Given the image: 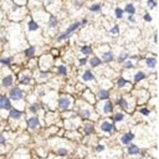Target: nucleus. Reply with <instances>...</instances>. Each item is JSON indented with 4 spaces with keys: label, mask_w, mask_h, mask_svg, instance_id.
I'll use <instances>...</instances> for the list:
<instances>
[{
    "label": "nucleus",
    "mask_w": 159,
    "mask_h": 159,
    "mask_svg": "<svg viewBox=\"0 0 159 159\" xmlns=\"http://www.w3.org/2000/svg\"><path fill=\"white\" fill-rule=\"evenodd\" d=\"M80 26H81V22H78V21H77V22L71 24V25L66 29V33H63L62 35H60V36L57 38V41H62V40H65L66 38H69V36H70V34H72L74 31H75V30H77Z\"/></svg>",
    "instance_id": "1"
},
{
    "label": "nucleus",
    "mask_w": 159,
    "mask_h": 159,
    "mask_svg": "<svg viewBox=\"0 0 159 159\" xmlns=\"http://www.w3.org/2000/svg\"><path fill=\"white\" fill-rule=\"evenodd\" d=\"M24 97V92L20 89V88H13L10 91V98L14 100V101H19Z\"/></svg>",
    "instance_id": "2"
},
{
    "label": "nucleus",
    "mask_w": 159,
    "mask_h": 159,
    "mask_svg": "<svg viewBox=\"0 0 159 159\" xmlns=\"http://www.w3.org/2000/svg\"><path fill=\"white\" fill-rule=\"evenodd\" d=\"M70 106H71V98L62 97V98L58 100V107H60V108H62V109H67Z\"/></svg>",
    "instance_id": "3"
},
{
    "label": "nucleus",
    "mask_w": 159,
    "mask_h": 159,
    "mask_svg": "<svg viewBox=\"0 0 159 159\" xmlns=\"http://www.w3.org/2000/svg\"><path fill=\"white\" fill-rule=\"evenodd\" d=\"M10 100H8L5 96H0V109H10Z\"/></svg>",
    "instance_id": "4"
},
{
    "label": "nucleus",
    "mask_w": 159,
    "mask_h": 159,
    "mask_svg": "<svg viewBox=\"0 0 159 159\" xmlns=\"http://www.w3.org/2000/svg\"><path fill=\"white\" fill-rule=\"evenodd\" d=\"M133 138H134L133 133H125V134L121 138V142H122L123 144H129V143L133 141Z\"/></svg>",
    "instance_id": "5"
},
{
    "label": "nucleus",
    "mask_w": 159,
    "mask_h": 159,
    "mask_svg": "<svg viewBox=\"0 0 159 159\" xmlns=\"http://www.w3.org/2000/svg\"><path fill=\"white\" fill-rule=\"evenodd\" d=\"M10 118L11 119H20L21 117V111L19 109H15V108H10Z\"/></svg>",
    "instance_id": "6"
},
{
    "label": "nucleus",
    "mask_w": 159,
    "mask_h": 159,
    "mask_svg": "<svg viewBox=\"0 0 159 159\" xmlns=\"http://www.w3.org/2000/svg\"><path fill=\"white\" fill-rule=\"evenodd\" d=\"M27 123H29L30 128H36L40 122H39V118H38V117H31V118H29Z\"/></svg>",
    "instance_id": "7"
},
{
    "label": "nucleus",
    "mask_w": 159,
    "mask_h": 159,
    "mask_svg": "<svg viewBox=\"0 0 159 159\" xmlns=\"http://www.w3.org/2000/svg\"><path fill=\"white\" fill-rule=\"evenodd\" d=\"M101 129H102L103 132L111 133V132H112V129H113V125H112L109 122H103V123L101 124Z\"/></svg>",
    "instance_id": "8"
},
{
    "label": "nucleus",
    "mask_w": 159,
    "mask_h": 159,
    "mask_svg": "<svg viewBox=\"0 0 159 159\" xmlns=\"http://www.w3.org/2000/svg\"><path fill=\"white\" fill-rule=\"evenodd\" d=\"M27 27H29V31H31V33H35V31L39 30V25H38V22L34 21V20H30V21H29Z\"/></svg>",
    "instance_id": "9"
},
{
    "label": "nucleus",
    "mask_w": 159,
    "mask_h": 159,
    "mask_svg": "<svg viewBox=\"0 0 159 159\" xmlns=\"http://www.w3.org/2000/svg\"><path fill=\"white\" fill-rule=\"evenodd\" d=\"M102 60L106 61V62H111L113 60V54L111 51H106L102 54Z\"/></svg>",
    "instance_id": "10"
},
{
    "label": "nucleus",
    "mask_w": 159,
    "mask_h": 159,
    "mask_svg": "<svg viewBox=\"0 0 159 159\" xmlns=\"http://www.w3.org/2000/svg\"><path fill=\"white\" fill-rule=\"evenodd\" d=\"M102 63V60H100L98 57H92L91 60H89V65L92 66V67H97V66H100Z\"/></svg>",
    "instance_id": "11"
},
{
    "label": "nucleus",
    "mask_w": 159,
    "mask_h": 159,
    "mask_svg": "<svg viewBox=\"0 0 159 159\" xmlns=\"http://www.w3.org/2000/svg\"><path fill=\"white\" fill-rule=\"evenodd\" d=\"M11 83H13V76H11V75L5 76V77L3 78V86H4V87H9Z\"/></svg>",
    "instance_id": "12"
},
{
    "label": "nucleus",
    "mask_w": 159,
    "mask_h": 159,
    "mask_svg": "<svg viewBox=\"0 0 159 159\" xmlns=\"http://www.w3.org/2000/svg\"><path fill=\"white\" fill-rule=\"evenodd\" d=\"M108 97H109V93H108L107 89H101L100 91V93H98V98L100 100H108Z\"/></svg>",
    "instance_id": "13"
},
{
    "label": "nucleus",
    "mask_w": 159,
    "mask_h": 159,
    "mask_svg": "<svg viewBox=\"0 0 159 159\" xmlns=\"http://www.w3.org/2000/svg\"><path fill=\"white\" fill-rule=\"evenodd\" d=\"M127 152H128V154H138L141 152V149L137 145H129L128 149H127Z\"/></svg>",
    "instance_id": "14"
},
{
    "label": "nucleus",
    "mask_w": 159,
    "mask_h": 159,
    "mask_svg": "<svg viewBox=\"0 0 159 159\" xmlns=\"http://www.w3.org/2000/svg\"><path fill=\"white\" fill-rule=\"evenodd\" d=\"M145 62H147V66H148V67H150V69H154V67H155V65H157V60H155L154 57L147 58V60H145Z\"/></svg>",
    "instance_id": "15"
},
{
    "label": "nucleus",
    "mask_w": 159,
    "mask_h": 159,
    "mask_svg": "<svg viewBox=\"0 0 159 159\" xmlns=\"http://www.w3.org/2000/svg\"><path fill=\"white\" fill-rule=\"evenodd\" d=\"M82 78H83L85 81H92V80H94V77H93V75H92V72H91L89 70H87V71L83 74Z\"/></svg>",
    "instance_id": "16"
},
{
    "label": "nucleus",
    "mask_w": 159,
    "mask_h": 159,
    "mask_svg": "<svg viewBox=\"0 0 159 159\" xmlns=\"http://www.w3.org/2000/svg\"><path fill=\"white\" fill-rule=\"evenodd\" d=\"M57 24H58V21H57V19L55 18V16H50V19H49V27H56L57 26Z\"/></svg>",
    "instance_id": "17"
},
{
    "label": "nucleus",
    "mask_w": 159,
    "mask_h": 159,
    "mask_svg": "<svg viewBox=\"0 0 159 159\" xmlns=\"http://www.w3.org/2000/svg\"><path fill=\"white\" fill-rule=\"evenodd\" d=\"M123 11H127V13H128L129 15H133V14L136 13V8H134L132 4H128V5L125 6V9H124Z\"/></svg>",
    "instance_id": "18"
},
{
    "label": "nucleus",
    "mask_w": 159,
    "mask_h": 159,
    "mask_svg": "<svg viewBox=\"0 0 159 159\" xmlns=\"http://www.w3.org/2000/svg\"><path fill=\"white\" fill-rule=\"evenodd\" d=\"M144 77H145V74H144L143 71H139V72H137V74H136V76H134V81L139 82V81L144 80Z\"/></svg>",
    "instance_id": "19"
},
{
    "label": "nucleus",
    "mask_w": 159,
    "mask_h": 159,
    "mask_svg": "<svg viewBox=\"0 0 159 159\" xmlns=\"http://www.w3.org/2000/svg\"><path fill=\"white\" fill-rule=\"evenodd\" d=\"M112 109H113L112 103H111V102H106L105 106H103V112H105V113H109V112H112Z\"/></svg>",
    "instance_id": "20"
},
{
    "label": "nucleus",
    "mask_w": 159,
    "mask_h": 159,
    "mask_svg": "<svg viewBox=\"0 0 159 159\" xmlns=\"http://www.w3.org/2000/svg\"><path fill=\"white\" fill-rule=\"evenodd\" d=\"M34 54H35V47H33V46H31V47H29V49H26V50H25V55H26L27 57L33 56Z\"/></svg>",
    "instance_id": "21"
},
{
    "label": "nucleus",
    "mask_w": 159,
    "mask_h": 159,
    "mask_svg": "<svg viewBox=\"0 0 159 159\" xmlns=\"http://www.w3.org/2000/svg\"><path fill=\"white\" fill-rule=\"evenodd\" d=\"M81 52L85 54V55H89L92 52V49H91V46H82L81 47Z\"/></svg>",
    "instance_id": "22"
},
{
    "label": "nucleus",
    "mask_w": 159,
    "mask_h": 159,
    "mask_svg": "<svg viewBox=\"0 0 159 159\" xmlns=\"http://www.w3.org/2000/svg\"><path fill=\"white\" fill-rule=\"evenodd\" d=\"M89 10H91L92 13H98V11L101 10V5H100V4H93V5H91Z\"/></svg>",
    "instance_id": "23"
},
{
    "label": "nucleus",
    "mask_w": 159,
    "mask_h": 159,
    "mask_svg": "<svg viewBox=\"0 0 159 159\" xmlns=\"http://www.w3.org/2000/svg\"><path fill=\"white\" fill-rule=\"evenodd\" d=\"M19 81H20V83H22V85H29L30 81H31V78H30L29 76H22Z\"/></svg>",
    "instance_id": "24"
},
{
    "label": "nucleus",
    "mask_w": 159,
    "mask_h": 159,
    "mask_svg": "<svg viewBox=\"0 0 159 159\" xmlns=\"http://www.w3.org/2000/svg\"><path fill=\"white\" fill-rule=\"evenodd\" d=\"M123 118H124V114H123V113H117V114L113 117V121H114V122H121V121H123Z\"/></svg>",
    "instance_id": "25"
},
{
    "label": "nucleus",
    "mask_w": 159,
    "mask_h": 159,
    "mask_svg": "<svg viewBox=\"0 0 159 159\" xmlns=\"http://www.w3.org/2000/svg\"><path fill=\"white\" fill-rule=\"evenodd\" d=\"M92 132H93V125H92V124H86V125H85V133L89 134V133H92Z\"/></svg>",
    "instance_id": "26"
},
{
    "label": "nucleus",
    "mask_w": 159,
    "mask_h": 159,
    "mask_svg": "<svg viewBox=\"0 0 159 159\" xmlns=\"http://www.w3.org/2000/svg\"><path fill=\"white\" fill-rule=\"evenodd\" d=\"M57 72H58L60 75H66V74H67V69H66L65 66H60V67L57 69Z\"/></svg>",
    "instance_id": "27"
},
{
    "label": "nucleus",
    "mask_w": 159,
    "mask_h": 159,
    "mask_svg": "<svg viewBox=\"0 0 159 159\" xmlns=\"http://www.w3.org/2000/svg\"><path fill=\"white\" fill-rule=\"evenodd\" d=\"M114 13H116V16H117L118 19H121V18L123 16V13H124V11H123L121 8H117V9L114 10Z\"/></svg>",
    "instance_id": "28"
},
{
    "label": "nucleus",
    "mask_w": 159,
    "mask_h": 159,
    "mask_svg": "<svg viewBox=\"0 0 159 159\" xmlns=\"http://www.w3.org/2000/svg\"><path fill=\"white\" fill-rule=\"evenodd\" d=\"M127 57H128V54H125V52H123V54H121V55L118 56V61H119V62H124Z\"/></svg>",
    "instance_id": "29"
},
{
    "label": "nucleus",
    "mask_w": 159,
    "mask_h": 159,
    "mask_svg": "<svg viewBox=\"0 0 159 159\" xmlns=\"http://www.w3.org/2000/svg\"><path fill=\"white\" fill-rule=\"evenodd\" d=\"M81 116H82V117H85V118H88V117L91 116V111L86 108V109H83V111L81 112Z\"/></svg>",
    "instance_id": "30"
},
{
    "label": "nucleus",
    "mask_w": 159,
    "mask_h": 159,
    "mask_svg": "<svg viewBox=\"0 0 159 159\" xmlns=\"http://www.w3.org/2000/svg\"><path fill=\"white\" fill-rule=\"evenodd\" d=\"M109 33H111V34H119V26H117V25L113 26V27L109 30Z\"/></svg>",
    "instance_id": "31"
},
{
    "label": "nucleus",
    "mask_w": 159,
    "mask_h": 159,
    "mask_svg": "<svg viewBox=\"0 0 159 159\" xmlns=\"http://www.w3.org/2000/svg\"><path fill=\"white\" fill-rule=\"evenodd\" d=\"M117 85H118V87H123V86L127 85V81H125L124 78H119V80L117 81Z\"/></svg>",
    "instance_id": "32"
},
{
    "label": "nucleus",
    "mask_w": 159,
    "mask_h": 159,
    "mask_svg": "<svg viewBox=\"0 0 159 159\" xmlns=\"http://www.w3.org/2000/svg\"><path fill=\"white\" fill-rule=\"evenodd\" d=\"M57 154H58V155H66V154H67V149H66V148H60V149L57 150Z\"/></svg>",
    "instance_id": "33"
},
{
    "label": "nucleus",
    "mask_w": 159,
    "mask_h": 159,
    "mask_svg": "<svg viewBox=\"0 0 159 159\" xmlns=\"http://www.w3.org/2000/svg\"><path fill=\"white\" fill-rule=\"evenodd\" d=\"M0 62L4 63V65H9V63L11 62V57H5V58H3V60H0Z\"/></svg>",
    "instance_id": "34"
},
{
    "label": "nucleus",
    "mask_w": 159,
    "mask_h": 159,
    "mask_svg": "<svg viewBox=\"0 0 159 159\" xmlns=\"http://www.w3.org/2000/svg\"><path fill=\"white\" fill-rule=\"evenodd\" d=\"M147 4H148V6L149 8H155V5H157V3H155V0H148V2H147Z\"/></svg>",
    "instance_id": "35"
},
{
    "label": "nucleus",
    "mask_w": 159,
    "mask_h": 159,
    "mask_svg": "<svg viewBox=\"0 0 159 159\" xmlns=\"http://www.w3.org/2000/svg\"><path fill=\"white\" fill-rule=\"evenodd\" d=\"M124 67H125V69H131V67H133V63H132V61H131V60L125 61V62H124Z\"/></svg>",
    "instance_id": "36"
},
{
    "label": "nucleus",
    "mask_w": 159,
    "mask_h": 159,
    "mask_svg": "<svg viewBox=\"0 0 159 159\" xmlns=\"http://www.w3.org/2000/svg\"><path fill=\"white\" fill-rule=\"evenodd\" d=\"M117 103H118V106H122V107H124V108L127 107V102H125V101H124L123 98L118 100V101H117Z\"/></svg>",
    "instance_id": "37"
},
{
    "label": "nucleus",
    "mask_w": 159,
    "mask_h": 159,
    "mask_svg": "<svg viewBox=\"0 0 159 159\" xmlns=\"http://www.w3.org/2000/svg\"><path fill=\"white\" fill-rule=\"evenodd\" d=\"M38 108H39V106H38V105H33V106L30 107V111L35 113V112H38Z\"/></svg>",
    "instance_id": "38"
},
{
    "label": "nucleus",
    "mask_w": 159,
    "mask_h": 159,
    "mask_svg": "<svg viewBox=\"0 0 159 159\" xmlns=\"http://www.w3.org/2000/svg\"><path fill=\"white\" fill-rule=\"evenodd\" d=\"M141 112H142V114H144V116H149V113H150V111H149V109H147V108L141 109Z\"/></svg>",
    "instance_id": "39"
},
{
    "label": "nucleus",
    "mask_w": 159,
    "mask_h": 159,
    "mask_svg": "<svg viewBox=\"0 0 159 159\" xmlns=\"http://www.w3.org/2000/svg\"><path fill=\"white\" fill-rule=\"evenodd\" d=\"M86 62H87V58H80V60H78V63H80L81 66L86 65Z\"/></svg>",
    "instance_id": "40"
},
{
    "label": "nucleus",
    "mask_w": 159,
    "mask_h": 159,
    "mask_svg": "<svg viewBox=\"0 0 159 159\" xmlns=\"http://www.w3.org/2000/svg\"><path fill=\"white\" fill-rule=\"evenodd\" d=\"M127 20H128L129 22H132V24H134V22H136V19H134V16H133V15H128V19H127Z\"/></svg>",
    "instance_id": "41"
},
{
    "label": "nucleus",
    "mask_w": 159,
    "mask_h": 159,
    "mask_svg": "<svg viewBox=\"0 0 159 159\" xmlns=\"http://www.w3.org/2000/svg\"><path fill=\"white\" fill-rule=\"evenodd\" d=\"M144 20H145L147 22H150V21H152V16H150L149 14H145V15H144Z\"/></svg>",
    "instance_id": "42"
},
{
    "label": "nucleus",
    "mask_w": 159,
    "mask_h": 159,
    "mask_svg": "<svg viewBox=\"0 0 159 159\" xmlns=\"http://www.w3.org/2000/svg\"><path fill=\"white\" fill-rule=\"evenodd\" d=\"M96 150H97V152H103V150H105V145H102V144L97 145V147H96Z\"/></svg>",
    "instance_id": "43"
},
{
    "label": "nucleus",
    "mask_w": 159,
    "mask_h": 159,
    "mask_svg": "<svg viewBox=\"0 0 159 159\" xmlns=\"http://www.w3.org/2000/svg\"><path fill=\"white\" fill-rule=\"evenodd\" d=\"M5 142V137L3 134H0V143H4Z\"/></svg>",
    "instance_id": "44"
}]
</instances>
